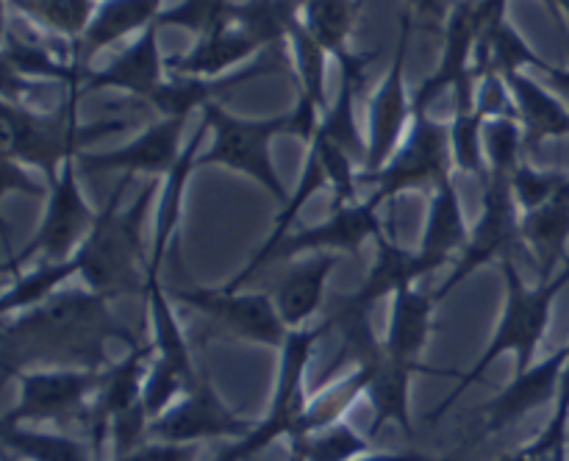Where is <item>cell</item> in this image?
I'll return each instance as SVG.
<instances>
[{
	"label": "cell",
	"instance_id": "1",
	"mask_svg": "<svg viewBox=\"0 0 569 461\" xmlns=\"http://www.w3.org/2000/svg\"><path fill=\"white\" fill-rule=\"evenodd\" d=\"M111 300L83 289H61L44 303L3 317L0 367L17 370H106L109 344L137 348V337L111 314Z\"/></svg>",
	"mask_w": 569,
	"mask_h": 461
},
{
	"label": "cell",
	"instance_id": "2",
	"mask_svg": "<svg viewBox=\"0 0 569 461\" xmlns=\"http://www.w3.org/2000/svg\"><path fill=\"white\" fill-rule=\"evenodd\" d=\"M500 272H503L506 298L498 328H495L492 339H489L487 348H483L481 355L476 359V364L467 372H459V383H456L453 392L428 414L431 422H437L439 417L448 414V411L459 403L461 394L470 387H476L500 355H515V372H522L531 364H537V353L539 348H542L545 337H548L550 322H553L556 298L565 292V287L569 283V264L561 267L556 278L533 283V287L522 278L515 255L500 259Z\"/></svg>",
	"mask_w": 569,
	"mask_h": 461
},
{
	"label": "cell",
	"instance_id": "3",
	"mask_svg": "<svg viewBox=\"0 0 569 461\" xmlns=\"http://www.w3.org/2000/svg\"><path fill=\"white\" fill-rule=\"evenodd\" d=\"M128 181L131 176H122L117 181L109 203L103 206V211H98L92 233L76 253L81 261L78 278L83 281V287L106 300L139 292L144 294V283H148L150 250L144 244L142 228L150 203L156 200V181L144 183L131 209L120 211Z\"/></svg>",
	"mask_w": 569,
	"mask_h": 461
},
{
	"label": "cell",
	"instance_id": "4",
	"mask_svg": "<svg viewBox=\"0 0 569 461\" xmlns=\"http://www.w3.org/2000/svg\"><path fill=\"white\" fill-rule=\"evenodd\" d=\"M78 98L81 89H67V98L56 109L37 111L28 103H3V153L22 167H37L44 178L56 181L61 167L83 153L81 148L98 139L120 133L131 126L128 117H109L89 126L78 122Z\"/></svg>",
	"mask_w": 569,
	"mask_h": 461
},
{
	"label": "cell",
	"instance_id": "5",
	"mask_svg": "<svg viewBox=\"0 0 569 461\" xmlns=\"http://www.w3.org/2000/svg\"><path fill=\"white\" fill-rule=\"evenodd\" d=\"M203 117L214 128V142L203 156H198V167L220 164L242 172V176L253 178L261 189H267V194H272L278 203L287 206L292 192L283 189L281 178L272 167L270 142L281 133H295L303 142H311L322 122L320 109L306 103V100H298L295 111H289V114L270 117V120H239V117L222 111L217 103H206Z\"/></svg>",
	"mask_w": 569,
	"mask_h": 461
},
{
	"label": "cell",
	"instance_id": "6",
	"mask_svg": "<svg viewBox=\"0 0 569 461\" xmlns=\"http://www.w3.org/2000/svg\"><path fill=\"white\" fill-rule=\"evenodd\" d=\"M331 325L333 322L328 320L326 325H306L287 333V342L278 350V372L270 409L261 420L253 422V428L242 439L226 444L214 455V461H250L278 439H292L298 433L311 403V394L306 392V372L315 361L317 342L326 337Z\"/></svg>",
	"mask_w": 569,
	"mask_h": 461
},
{
	"label": "cell",
	"instance_id": "7",
	"mask_svg": "<svg viewBox=\"0 0 569 461\" xmlns=\"http://www.w3.org/2000/svg\"><path fill=\"white\" fill-rule=\"evenodd\" d=\"M453 167V148H450V128L431 120L428 111H415L411 128L403 142L392 153V159L372 176L361 172V187H372L370 198L378 206L403 192H433L442 181H448Z\"/></svg>",
	"mask_w": 569,
	"mask_h": 461
},
{
	"label": "cell",
	"instance_id": "8",
	"mask_svg": "<svg viewBox=\"0 0 569 461\" xmlns=\"http://www.w3.org/2000/svg\"><path fill=\"white\" fill-rule=\"evenodd\" d=\"M17 403L0 425H72L87 422L98 392L94 370H17Z\"/></svg>",
	"mask_w": 569,
	"mask_h": 461
},
{
	"label": "cell",
	"instance_id": "9",
	"mask_svg": "<svg viewBox=\"0 0 569 461\" xmlns=\"http://www.w3.org/2000/svg\"><path fill=\"white\" fill-rule=\"evenodd\" d=\"M98 222V211L87 203L78 183V159L61 167L59 178L50 181L48 206L39 228L28 239L26 248L6 264V272H20L28 261H64L81 250Z\"/></svg>",
	"mask_w": 569,
	"mask_h": 461
},
{
	"label": "cell",
	"instance_id": "10",
	"mask_svg": "<svg viewBox=\"0 0 569 461\" xmlns=\"http://www.w3.org/2000/svg\"><path fill=\"white\" fill-rule=\"evenodd\" d=\"M520 222L522 211L520 206H517L515 192H511V178L489 176V181L483 183L481 214H478V220L470 226L467 248L461 250L453 270L445 278L442 287L433 292V298H448L453 289H459L467 278L476 275V272L481 270V267H487L489 261H500L506 259V255H511V250H515L517 244H522Z\"/></svg>",
	"mask_w": 569,
	"mask_h": 461
},
{
	"label": "cell",
	"instance_id": "11",
	"mask_svg": "<svg viewBox=\"0 0 569 461\" xmlns=\"http://www.w3.org/2000/svg\"><path fill=\"white\" fill-rule=\"evenodd\" d=\"M172 300L200 311L211 325L226 331L228 337H237L242 342L264 344V348L281 350L287 342V322L281 320L276 309V300L267 292H231L226 287L206 289H167Z\"/></svg>",
	"mask_w": 569,
	"mask_h": 461
},
{
	"label": "cell",
	"instance_id": "12",
	"mask_svg": "<svg viewBox=\"0 0 569 461\" xmlns=\"http://www.w3.org/2000/svg\"><path fill=\"white\" fill-rule=\"evenodd\" d=\"M250 428L253 422L233 414L203 372L189 392H183L164 414L150 422V439L172 444H198L203 439L237 442Z\"/></svg>",
	"mask_w": 569,
	"mask_h": 461
},
{
	"label": "cell",
	"instance_id": "13",
	"mask_svg": "<svg viewBox=\"0 0 569 461\" xmlns=\"http://www.w3.org/2000/svg\"><path fill=\"white\" fill-rule=\"evenodd\" d=\"M378 209H381V206L372 198L356 200V203L345 206H331V214H328L326 220L289 233V237L272 250L267 261L295 259V255L322 253V250H331V253L339 255L359 253L361 244H365L367 239H376L378 242V239L389 237V233L383 231Z\"/></svg>",
	"mask_w": 569,
	"mask_h": 461
},
{
	"label": "cell",
	"instance_id": "14",
	"mask_svg": "<svg viewBox=\"0 0 569 461\" xmlns=\"http://www.w3.org/2000/svg\"><path fill=\"white\" fill-rule=\"evenodd\" d=\"M409 37H411V17L403 11V20H400V44L398 53H395L392 67H389L387 78L378 87L376 98L370 106V131H367V164L365 176L381 170L392 153L398 150V144L403 142L406 131L411 128L415 120V103H409V94H406L403 83V70H406V53H409Z\"/></svg>",
	"mask_w": 569,
	"mask_h": 461
},
{
	"label": "cell",
	"instance_id": "15",
	"mask_svg": "<svg viewBox=\"0 0 569 461\" xmlns=\"http://www.w3.org/2000/svg\"><path fill=\"white\" fill-rule=\"evenodd\" d=\"M569 367V348H559L548 359L537 361L528 370L515 372L509 383L495 394L492 400L481 405L483 433H500L506 428L526 420L531 411L542 409L559 400L565 372Z\"/></svg>",
	"mask_w": 569,
	"mask_h": 461
},
{
	"label": "cell",
	"instance_id": "16",
	"mask_svg": "<svg viewBox=\"0 0 569 461\" xmlns=\"http://www.w3.org/2000/svg\"><path fill=\"white\" fill-rule=\"evenodd\" d=\"M187 117H161L159 122L144 128L133 142L126 148L106 150V153H81L78 164L87 172H144V176H167L178 164L183 150H178L181 142V128Z\"/></svg>",
	"mask_w": 569,
	"mask_h": 461
},
{
	"label": "cell",
	"instance_id": "17",
	"mask_svg": "<svg viewBox=\"0 0 569 461\" xmlns=\"http://www.w3.org/2000/svg\"><path fill=\"white\" fill-rule=\"evenodd\" d=\"M433 303L437 298L428 292H420L417 287L400 289L392 298V309H389V325L387 337H383V355L392 364L409 367L415 372H442L422 367V353L428 348V339L433 331Z\"/></svg>",
	"mask_w": 569,
	"mask_h": 461
},
{
	"label": "cell",
	"instance_id": "18",
	"mask_svg": "<svg viewBox=\"0 0 569 461\" xmlns=\"http://www.w3.org/2000/svg\"><path fill=\"white\" fill-rule=\"evenodd\" d=\"M467 239H470V226H467L465 206H461L453 178H448L431 192L426 228H422L420 248H417L426 275L437 272L448 261L456 264L461 250L467 248Z\"/></svg>",
	"mask_w": 569,
	"mask_h": 461
},
{
	"label": "cell",
	"instance_id": "19",
	"mask_svg": "<svg viewBox=\"0 0 569 461\" xmlns=\"http://www.w3.org/2000/svg\"><path fill=\"white\" fill-rule=\"evenodd\" d=\"M339 261H342V255L322 250V253H309L303 261H295L283 272L276 292H272V300H276L278 314L287 322L289 331L309 325V320L326 300L328 278L337 272Z\"/></svg>",
	"mask_w": 569,
	"mask_h": 461
},
{
	"label": "cell",
	"instance_id": "20",
	"mask_svg": "<svg viewBox=\"0 0 569 461\" xmlns=\"http://www.w3.org/2000/svg\"><path fill=\"white\" fill-rule=\"evenodd\" d=\"M156 37H159V22L144 28L142 37L131 48L122 50L103 70L87 72L81 92H89V89H126V92L137 94L142 100L153 98L161 83H164V78H161L164 61H161Z\"/></svg>",
	"mask_w": 569,
	"mask_h": 461
},
{
	"label": "cell",
	"instance_id": "21",
	"mask_svg": "<svg viewBox=\"0 0 569 461\" xmlns=\"http://www.w3.org/2000/svg\"><path fill=\"white\" fill-rule=\"evenodd\" d=\"M209 126V120L203 117V126L198 128L189 144L183 148L181 159L164 176L161 183L159 200H156V214H153V239H150V261H148V278L161 275V264H164L167 253H170L172 239L178 237V226H181V211H183V192H187V183L192 170L198 167V148L203 142V133Z\"/></svg>",
	"mask_w": 569,
	"mask_h": 461
},
{
	"label": "cell",
	"instance_id": "22",
	"mask_svg": "<svg viewBox=\"0 0 569 461\" xmlns=\"http://www.w3.org/2000/svg\"><path fill=\"white\" fill-rule=\"evenodd\" d=\"M520 239L537 261L539 281H550L559 267L569 264V183L553 200L522 214Z\"/></svg>",
	"mask_w": 569,
	"mask_h": 461
},
{
	"label": "cell",
	"instance_id": "23",
	"mask_svg": "<svg viewBox=\"0 0 569 461\" xmlns=\"http://www.w3.org/2000/svg\"><path fill=\"white\" fill-rule=\"evenodd\" d=\"M420 278H426V267H422L417 250L400 248L392 233H389V237L376 242V261L367 270L365 283L345 300L359 305V309L372 311L378 300L395 298L400 289L415 287Z\"/></svg>",
	"mask_w": 569,
	"mask_h": 461
},
{
	"label": "cell",
	"instance_id": "24",
	"mask_svg": "<svg viewBox=\"0 0 569 461\" xmlns=\"http://www.w3.org/2000/svg\"><path fill=\"white\" fill-rule=\"evenodd\" d=\"M144 300H148V317H150V344H153V359L161 364L172 367L181 372L189 383H198L203 372L194 364L192 348H189L187 337H183L181 325H178L176 309H172V298L161 278H148L144 283Z\"/></svg>",
	"mask_w": 569,
	"mask_h": 461
},
{
	"label": "cell",
	"instance_id": "25",
	"mask_svg": "<svg viewBox=\"0 0 569 461\" xmlns=\"http://www.w3.org/2000/svg\"><path fill=\"white\" fill-rule=\"evenodd\" d=\"M159 6L161 0H103L94 9L81 42H76V64L83 67V61H89V56L98 50L120 42L128 33L153 26L159 20Z\"/></svg>",
	"mask_w": 569,
	"mask_h": 461
},
{
	"label": "cell",
	"instance_id": "26",
	"mask_svg": "<svg viewBox=\"0 0 569 461\" xmlns=\"http://www.w3.org/2000/svg\"><path fill=\"white\" fill-rule=\"evenodd\" d=\"M415 370L392 364L387 355L370 367L367 403L372 405V425L367 437L376 439L389 422L400 425V431L409 433V437L415 433V425H411V381H415Z\"/></svg>",
	"mask_w": 569,
	"mask_h": 461
},
{
	"label": "cell",
	"instance_id": "27",
	"mask_svg": "<svg viewBox=\"0 0 569 461\" xmlns=\"http://www.w3.org/2000/svg\"><path fill=\"white\" fill-rule=\"evenodd\" d=\"M256 50H259V44L242 28L228 20L217 31L203 33L189 53L164 61V67L176 78H211L226 70V67L242 61L244 56L256 53Z\"/></svg>",
	"mask_w": 569,
	"mask_h": 461
},
{
	"label": "cell",
	"instance_id": "28",
	"mask_svg": "<svg viewBox=\"0 0 569 461\" xmlns=\"http://www.w3.org/2000/svg\"><path fill=\"white\" fill-rule=\"evenodd\" d=\"M515 98L517 120L526 131V144H539L548 137H565L569 133V109L553 98L545 87L526 76V72H509L503 76Z\"/></svg>",
	"mask_w": 569,
	"mask_h": 461
},
{
	"label": "cell",
	"instance_id": "29",
	"mask_svg": "<svg viewBox=\"0 0 569 461\" xmlns=\"http://www.w3.org/2000/svg\"><path fill=\"white\" fill-rule=\"evenodd\" d=\"M78 272H81V261H78V255H72V259H64V261H39L37 267H31V270L17 272L3 289V298H0V314L11 317L44 303V300L53 298L56 292H61V287H64L70 278H76Z\"/></svg>",
	"mask_w": 569,
	"mask_h": 461
},
{
	"label": "cell",
	"instance_id": "30",
	"mask_svg": "<svg viewBox=\"0 0 569 461\" xmlns=\"http://www.w3.org/2000/svg\"><path fill=\"white\" fill-rule=\"evenodd\" d=\"M0 439L6 453L22 461H98L92 444L67 433H50L31 425H0Z\"/></svg>",
	"mask_w": 569,
	"mask_h": 461
},
{
	"label": "cell",
	"instance_id": "31",
	"mask_svg": "<svg viewBox=\"0 0 569 461\" xmlns=\"http://www.w3.org/2000/svg\"><path fill=\"white\" fill-rule=\"evenodd\" d=\"M367 387H370V367H353L348 375L311 394L309 411H306L303 422L292 439L320 431V428L333 425L339 420H348V411L359 403V398H367Z\"/></svg>",
	"mask_w": 569,
	"mask_h": 461
},
{
	"label": "cell",
	"instance_id": "32",
	"mask_svg": "<svg viewBox=\"0 0 569 461\" xmlns=\"http://www.w3.org/2000/svg\"><path fill=\"white\" fill-rule=\"evenodd\" d=\"M370 453H376L372 437L356 431L348 420L289 442V461H356Z\"/></svg>",
	"mask_w": 569,
	"mask_h": 461
},
{
	"label": "cell",
	"instance_id": "33",
	"mask_svg": "<svg viewBox=\"0 0 569 461\" xmlns=\"http://www.w3.org/2000/svg\"><path fill=\"white\" fill-rule=\"evenodd\" d=\"M353 0H303L300 22L306 31L328 50V56L348 53V39L353 31Z\"/></svg>",
	"mask_w": 569,
	"mask_h": 461
},
{
	"label": "cell",
	"instance_id": "34",
	"mask_svg": "<svg viewBox=\"0 0 569 461\" xmlns=\"http://www.w3.org/2000/svg\"><path fill=\"white\" fill-rule=\"evenodd\" d=\"M9 6L72 42H81L94 14L92 0H9Z\"/></svg>",
	"mask_w": 569,
	"mask_h": 461
},
{
	"label": "cell",
	"instance_id": "35",
	"mask_svg": "<svg viewBox=\"0 0 569 461\" xmlns=\"http://www.w3.org/2000/svg\"><path fill=\"white\" fill-rule=\"evenodd\" d=\"M526 144V131L517 117H489L483 122V153H487L489 176H515L522 164L520 153Z\"/></svg>",
	"mask_w": 569,
	"mask_h": 461
},
{
	"label": "cell",
	"instance_id": "36",
	"mask_svg": "<svg viewBox=\"0 0 569 461\" xmlns=\"http://www.w3.org/2000/svg\"><path fill=\"white\" fill-rule=\"evenodd\" d=\"M483 122L487 117L478 109L456 111L453 126H450V148H453V164L461 172H470L478 181H489L487 153H483Z\"/></svg>",
	"mask_w": 569,
	"mask_h": 461
},
{
	"label": "cell",
	"instance_id": "37",
	"mask_svg": "<svg viewBox=\"0 0 569 461\" xmlns=\"http://www.w3.org/2000/svg\"><path fill=\"white\" fill-rule=\"evenodd\" d=\"M292 48L295 61H298V76H300V100L322 109L326 106V56L328 50L306 31L303 22H295L292 33Z\"/></svg>",
	"mask_w": 569,
	"mask_h": 461
},
{
	"label": "cell",
	"instance_id": "38",
	"mask_svg": "<svg viewBox=\"0 0 569 461\" xmlns=\"http://www.w3.org/2000/svg\"><path fill=\"white\" fill-rule=\"evenodd\" d=\"M231 0H183L176 9L159 14L156 22H159V28L181 26L203 37V33H211L220 26H226V22L231 20Z\"/></svg>",
	"mask_w": 569,
	"mask_h": 461
},
{
	"label": "cell",
	"instance_id": "39",
	"mask_svg": "<svg viewBox=\"0 0 569 461\" xmlns=\"http://www.w3.org/2000/svg\"><path fill=\"white\" fill-rule=\"evenodd\" d=\"M569 183V176L559 170H533V167L520 164L511 176V192H515L517 206H520L522 214L539 209L548 200H553Z\"/></svg>",
	"mask_w": 569,
	"mask_h": 461
},
{
	"label": "cell",
	"instance_id": "40",
	"mask_svg": "<svg viewBox=\"0 0 569 461\" xmlns=\"http://www.w3.org/2000/svg\"><path fill=\"white\" fill-rule=\"evenodd\" d=\"M198 459V444H172L150 439V442L139 444L137 450L126 455H117L109 461H194Z\"/></svg>",
	"mask_w": 569,
	"mask_h": 461
},
{
	"label": "cell",
	"instance_id": "41",
	"mask_svg": "<svg viewBox=\"0 0 569 461\" xmlns=\"http://www.w3.org/2000/svg\"><path fill=\"white\" fill-rule=\"evenodd\" d=\"M453 11L450 0H406V14L411 17V26H420L426 31H439L448 26V17Z\"/></svg>",
	"mask_w": 569,
	"mask_h": 461
},
{
	"label": "cell",
	"instance_id": "42",
	"mask_svg": "<svg viewBox=\"0 0 569 461\" xmlns=\"http://www.w3.org/2000/svg\"><path fill=\"white\" fill-rule=\"evenodd\" d=\"M3 192L11 194V192H26L31 194V198H44L42 189L37 187L33 181H28L26 176H22V164H17V161L6 159L3 164Z\"/></svg>",
	"mask_w": 569,
	"mask_h": 461
},
{
	"label": "cell",
	"instance_id": "43",
	"mask_svg": "<svg viewBox=\"0 0 569 461\" xmlns=\"http://www.w3.org/2000/svg\"><path fill=\"white\" fill-rule=\"evenodd\" d=\"M533 70H542L545 76L550 78V83H553V87L559 89L561 94H565V100H567V106H569V70H561V67H550L548 61H542V59H539L537 64H533Z\"/></svg>",
	"mask_w": 569,
	"mask_h": 461
},
{
	"label": "cell",
	"instance_id": "44",
	"mask_svg": "<svg viewBox=\"0 0 569 461\" xmlns=\"http://www.w3.org/2000/svg\"><path fill=\"white\" fill-rule=\"evenodd\" d=\"M498 461H545V453H542V444L533 439V442L522 444V448H517L515 453H506L500 455Z\"/></svg>",
	"mask_w": 569,
	"mask_h": 461
},
{
	"label": "cell",
	"instance_id": "45",
	"mask_svg": "<svg viewBox=\"0 0 569 461\" xmlns=\"http://www.w3.org/2000/svg\"><path fill=\"white\" fill-rule=\"evenodd\" d=\"M356 461H431V459L422 453H370V455H361V459Z\"/></svg>",
	"mask_w": 569,
	"mask_h": 461
},
{
	"label": "cell",
	"instance_id": "46",
	"mask_svg": "<svg viewBox=\"0 0 569 461\" xmlns=\"http://www.w3.org/2000/svg\"><path fill=\"white\" fill-rule=\"evenodd\" d=\"M445 461H456V459H445Z\"/></svg>",
	"mask_w": 569,
	"mask_h": 461
},
{
	"label": "cell",
	"instance_id": "47",
	"mask_svg": "<svg viewBox=\"0 0 569 461\" xmlns=\"http://www.w3.org/2000/svg\"><path fill=\"white\" fill-rule=\"evenodd\" d=\"M6 461H11V459H6Z\"/></svg>",
	"mask_w": 569,
	"mask_h": 461
},
{
	"label": "cell",
	"instance_id": "48",
	"mask_svg": "<svg viewBox=\"0 0 569 461\" xmlns=\"http://www.w3.org/2000/svg\"><path fill=\"white\" fill-rule=\"evenodd\" d=\"M567 348H569V342H567Z\"/></svg>",
	"mask_w": 569,
	"mask_h": 461
},
{
	"label": "cell",
	"instance_id": "49",
	"mask_svg": "<svg viewBox=\"0 0 569 461\" xmlns=\"http://www.w3.org/2000/svg\"><path fill=\"white\" fill-rule=\"evenodd\" d=\"M359 3H361V0H359Z\"/></svg>",
	"mask_w": 569,
	"mask_h": 461
}]
</instances>
